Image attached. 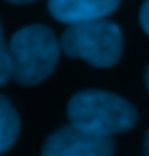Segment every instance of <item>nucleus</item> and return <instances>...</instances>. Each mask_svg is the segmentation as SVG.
<instances>
[{"label":"nucleus","mask_w":149,"mask_h":156,"mask_svg":"<svg viewBox=\"0 0 149 156\" xmlns=\"http://www.w3.org/2000/svg\"><path fill=\"white\" fill-rule=\"evenodd\" d=\"M140 27L145 29V33L149 35V0H145L140 7Z\"/></svg>","instance_id":"8"},{"label":"nucleus","mask_w":149,"mask_h":156,"mask_svg":"<svg viewBox=\"0 0 149 156\" xmlns=\"http://www.w3.org/2000/svg\"><path fill=\"white\" fill-rule=\"evenodd\" d=\"M121 0H48L50 16L64 24L105 20L119 9Z\"/></svg>","instance_id":"5"},{"label":"nucleus","mask_w":149,"mask_h":156,"mask_svg":"<svg viewBox=\"0 0 149 156\" xmlns=\"http://www.w3.org/2000/svg\"><path fill=\"white\" fill-rule=\"evenodd\" d=\"M145 86H147V90H149V66H147V70H145Z\"/></svg>","instance_id":"11"},{"label":"nucleus","mask_w":149,"mask_h":156,"mask_svg":"<svg viewBox=\"0 0 149 156\" xmlns=\"http://www.w3.org/2000/svg\"><path fill=\"white\" fill-rule=\"evenodd\" d=\"M20 134V117L13 103L0 95V154L13 147V143Z\"/></svg>","instance_id":"6"},{"label":"nucleus","mask_w":149,"mask_h":156,"mask_svg":"<svg viewBox=\"0 0 149 156\" xmlns=\"http://www.w3.org/2000/svg\"><path fill=\"white\" fill-rule=\"evenodd\" d=\"M66 114L72 128L103 139L127 132L138 123V112L127 99L94 88L74 92L68 101Z\"/></svg>","instance_id":"1"},{"label":"nucleus","mask_w":149,"mask_h":156,"mask_svg":"<svg viewBox=\"0 0 149 156\" xmlns=\"http://www.w3.org/2000/svg\"><path fill=\"white\" fill-rule=\"evenodd\" d=\"M7 2H13V5H29V2H35V0H7Z\"/></svg>","instance_id":"10"},{"label":"nucleus","mask_w":149,"mask_h":156,"mask_svg":"<svg viewBox=\"0 0 149 156\" xmlns=\"http://www.w3.org/2000/svg\"><path fill=\"white\" fill-rule=\"evenodd\" d=\"M143 156H149V132L145 136V145H143Z\"/></svg>","instance_id":"9"},{"label":"nucleus","mask_w":149,"mask_h":156,"mask_svg":"<svg viewBox=\"0 0 149 156\" xmlns=\"http://www.w3.org/2000/svg\"><path fill=\"white\" fill-rule=\"evenodd\" d=\"M61 46L44 24H29L9 40L11 79L20 86H37L50 77L59 62Z\"/></svg>","instance_id":"2"},{"label":"nucleus","mask_w":149,"mask_h":156,"mask_svg":"<svg viewBox=\"0 0 149 156\" xmlns=\"http://www.w3.org/2000/svg\"><path fill=\"white\" fill-rule=\"evenodd\" d=\"M114 141L79 132L72 126L55 130L44 141L42 156H112Z\"/></svg>","instance_id":"4"},{"label":"nucleus","mask_w":149,"mask_h":156,"mask_svg":"<svg viewBox=\"0 0 149 156\" xmlns=\"http://www.w3.org/2000/svg\"><path fill=\"white\" fill-rule=\"evenodd\" d=\"M11 79V62H9V42L5 40L2 22H0V86Z\"/></svg>","instance_id":"7"},{"label":"nucleus","mask_w":149,"mask_h":156,"mask_svg":"<svg viewBox=\"0 0 149 156\" xmlns=\"http://www.w3.org/2000/svg\"><path fill=\"white\" fill-rule=\"evenodd\" d=\"M61 51L68 57L83 59L97 68H110L123 55V33L110 20L70 24L59 40Z\"/></svg>","instance_id":"3"}]
</instances>
